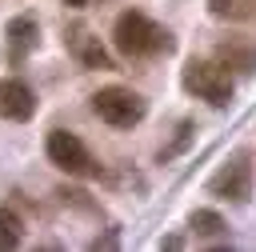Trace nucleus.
<instances>
[{"instance_id":"9d476101","label":"nucleus","mask_w":256,"mask_h":252,"mask_svg":"<svg viewBox=\"0 0 256 252\" xmlns=\"http://www.w3.org/2000/svg\"><path fill=\"white\" fill-rule=\"evenodd\" d=\"M208 12L216 20H256V0H208Z\"/></svg>"},{"instance_id":"1a4fd4ad","label":"nucleus","mask_w":256,"mask_h":252,"mask_svg":"<svg viewBox=\"0 0 256 252\" xmlns=\"http://www.w3.org/2000/svg\"><path fill=\"white\" fill-rule=\"evenodd\" d=\"M216 60L224 68H236V72H256V44H244V40H224L216 48Z\"/></svg>"},{"instance_id":"20e7f679","label":"nucleus","mask_w":256,"mask_h":252,"mask_svg":"<svg viewBox=\"0 0 256 252\" xmlns=\"http://www.w3.org/2000/svg\"><path fill=\"white\" fill-rule=\"evenodd\" d=\"M44 148H48V160L60 172H68V176H100V168H96V160H92V152L84 148L80 136L56 128V132H48V144Z\"/></svg>"},{"instance_id":"f257e3e1","label":"nucleus","mask_w":256,"mask_h":252,"mask_svg":"<svg viewBox=\"0 0 256 252\" xmlns=\"http://www.w3.org/2000/svg\"><path fill=\"white\" fill-rule=\"evenodd\" d=\"M112 40H116V48L124 52V56H132V60H144V56H160V52H172V32L164 28V24H156V20H148L144 12H136V8H128V12H120L116 16V24H112Z\"/></svg>"},{"instance_id":"0eeeda50","label":"nucleus","mask_w":256,"mask_h":252,"mask_svg":"<svg viewBox=\"0 0 256 252\" xmlns=\"http://www.w3.org/2000/svg\"><path fill=\"white\" fill-rule=\"evenodd\" d=\"M32 112H36L32 88H28L20 76H4V80H0V116L24 124V120H32Z\"/></svg>"},{"instance_id":"f03ea898","label":"nucleus","mask_w":256,"mask_h":252,"mask_svg":"<svg viewBox=\"0 0 256 252\" xmlns=\"http://www.w3.org/2000/svg\"><path fill=\"white\" fill-rule=\"evenodd\" d=\"M180 80L196 100H204L212 108H224L232 100V76H228V68L220 60H188Z\"/></svg>"},{"instance_id":"423d86ee","label":"nucleus","mask_w":256,"mask_h":252,"mask_svg":"<svg viewBox=\"0 0 256 252\" xmlns=\"http://www.w3.org/2000/svg\"><path fill=\"white\" fill-rule=\"evenodd\" d=\"M36 44H40V24H36V16H12L8 20V28H4V56H8V64H24L32 52H36Z\"/></svg>"},{"instance_id":"f8f14e48","label":"nucleus","mask_w":256,"mask_h":252,"mask_svg":"<svg viewBox=\"0 0 256 252\" xmlns=\"http://www.w3.org/2000/svg\"><path fill=\"white\" fill-rule=\"evenodd\" d=\"M192 232H196V236H220V232H224V220H220L216 212H208V208H196V212H192Z\"/></svg>"},{"instance_id":"ddd939ff","label":"nucleus","mask_w":256,"mask_h":252,"mask_svg":"<svg viewBox=\"0 0 256 252\" xmlns=\"http://www.w3.org/2000/svg\"><path fill=\"white\" fill-rule=\"evenodd\" d=\"M64 4H68V8H84L88 0H64Z\"/></svg>"},{"instance_id":"7ed1b4c3","label":"nucleus","mask_w":256,"mask_h":252,"mask_svg":"<svg viewBox=\"0 0 256 252\" xmlns=\"http://www.w3.org/2000/svg\"><path fill=\"white\" fill-rule=\"evenodd\" d=\"M92 112L112 128H136L144 120V112H148V100L140 92H132V88L112 84V88H100L92 96Z\"/></svg>"},{"instance_id":"6e6552de","label":"nucleus","mask_w":256,"mask_h":252,"mask_svg":"<svg viewBox=\"0 0 256 252\" xmlns=\"http://www.w3.org/2000/svg\"><path fill=\"white\" fill-rule=\"evenodd\" d=\"M68 48H72V56L84 64V68H112V56L104 52V44H100V36H92L84 24H76V28H68Z\"/></svg>"},{"instance_id":"39448f33","label":"nucleus","mask_w":256,"mask_h":252,"mask_svg":"<svg viewBox=\"0 0 256 252\" xmlns=\"http://www.w3.org/2000/svg\"><path fill=\"white\" fill-rule=\"evenodd\" d=\"M208 188H212V196H220V200L244 204V200L252 196V156H248V152H236L232 160H224L220 172L208 180Z\"/></svg>"},{"instance_id":"9b49d317","label":"nucleus","mask_w":256,"mask_h":252,"mask_svg":"<svg viewBox=\"0 0 256 252\" xmlns=\"http://www.w3.org/2000/svg\"><path fill=\"white\" fill-rule=\"evenodd\" d=\"M20 240H24V224H20V216H16L12 208L0 204V248H16Z\"/></svg>"}]
</instances>
